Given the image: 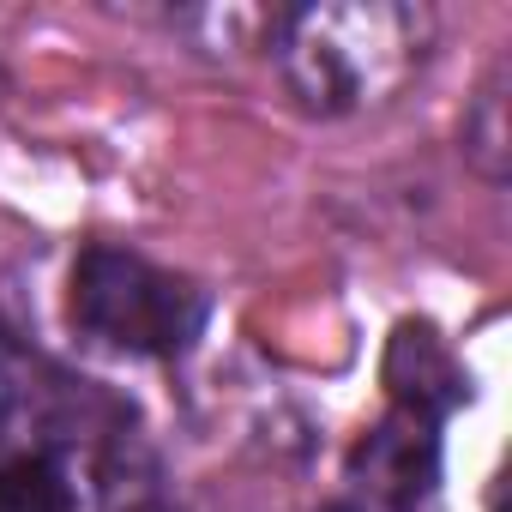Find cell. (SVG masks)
Returning <instances> with one entry per match:
<instances>
[{
  "label": "cell",
  "instance_id": "cell-1",
  "mask_svg": "<svg viewBox=\"0 0 512 512\" xmlns=\"http://www.w3.org/2000/svg\"><path fill=\"white\" fill-rule=\"evenodd\" d=\"M422 43H428V13L392 7V0L296 7V13H278L272 25V55L290 91L320 115L380 103L422 61Z\"/></svg>",
  "mask_w": 512,
  "mask_h": 512
},
{
  "label": "cell",
  "instance_id": "cell-2",
  "mask_svg": "<svg viewBox=\"0 0 512 512\" xmlns=\"http://www.w3.org/2000/svg\"><path fill=\"white\" fill-rule=\"evenodd\" d=\"M73 326L127 356H175L205 326V290L127 247H85L73 266Z\"/></svg>",
  "mask_w": 512,
  "mask_h": 512
},
{
  "label": "cell",
  "instance_id": "cell-3",
  "mask_svg": "<svg viewBox=\"0 0 512 512\" xmlns=\"http://www.w3.org/2000/svg\"><path fill=\"white\" fill-rule=\"evenodd\" d=\"M350 482L380 506V512H422L440 488V434L434 422L392 410L374 422L356 452H350Z\"/></svg>",
  "mask_w": 512,
  "mask_h": 512
},
{
  "label": "cell",
  "instance_id": "cell-4",
  "mask_svg": "<svg viewBox=\"0 0 512 512\" xmlns=\"http://www.w3.org/2000/svg\"><path fill=\"white\" fill-rule=\"evenodd\" d=\"M380 380H386L392 404L410 410V416H422V422H440L458 404H470V374H464V362L452 356V344L428 320H404L392 332Z\"/></svg>",
  "mask_w": 512,
  "mask_h": 512
},
{
  "label": "cell",
  "instance_id": "cell-5",
  "mask_svg": "<svg viewBox=\"0 0 512 512\" xmlns=\"http://www.w3.org/2000/svg\"><path fill=\"white\" fill-rule=\"evenodd\" d=\"M0 512H73V482L55 458L25 452L0 464Z\"/></svg>",
  "mask_w": 512,
  "mask_h": 512
},
{
  "label": "cell",
  "instance_id": "cell-6",
  "mask_svg": "<svg viewBox=\"0 0 512 512\" xmlns=\"http://www.w3.org/2000/svg\"><path fill=\"white\" fill-rule=\"evenodd\" d=\"M482 133V145H470L476 151V163L488 169V175H500L506 163H500V151H506V127H500V85H488L482 91V103H476V127H464V139H476Z\"/></svg>",
  "mask_w": 512,
  "mask_h": 512
},
{
  "label": "cell",
  "instance_id": "cell-7",
  "mask_svg": "<svg viewBox=\"0 0 512 512\" xmlns=\"http://www.w3.org/2000/svg\"><path fill=\"white\" fill-rule=\"evenodd\" d=\"M326 512H356V506H326Z\"/></svg>",
  "mask_w": 512,
  "mask_h": 512
}]
</instances>
